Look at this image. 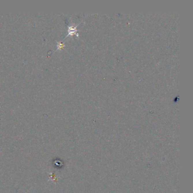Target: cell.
Segmentation results:
<instances>
[{"instance_id":"cell-1","label":"cell","mask_w":193,"mask_h":193,"mask_svg":"<svg viewBox=\"0 0 193 193\" xmlns=\"http://www.w3.org/2000/svg\"><path fill=\"white\" fill-rule=\"evenodd\" d=\"M78 25H76V26H68V35L64 39H65L66 38H67L68 37H69V36H73V35H76L77 37H78V34L77 33L78 30H77V27Z\"/></svg>"},{"instance_id":"cell-2","label":"cell","mask_w":193,"mask_h":193,"mask_svg":"<svg viewBox=\"0 0 193 193\" xmlns=\"http://www.w3.org/2000/svg\"><path fill=\"white\" fill-rule=\"evenodd\" d=\"M57 50H60L61 49H62L63 48L65 47V45L63 43H61L60 42H57Z\"/></svg>"}]
</instances>
